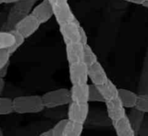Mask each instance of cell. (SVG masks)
I'll return each instance as SVG.
<instances>
[{
	"instance_id": "cell-2",
	"label": "cell",
	"mask_w": 148,
	"mask_h": 136,
	"mask_svg": "<svg viewBox=\"0 0 148 136\" xmlns=\"http://www.w3.org/2000/svg\"><path fill=\"white\" fill-rule=\"evenodd\" d=\"M36 2V1L35 0H27L19 1L14 4L7 16L6 28L9 30V31L14 30L15 25L20 20L31 13Z\"/></svg>"
},
{
	"instance_id": "cell-32",
	"label": "cell",
	"mask_w": 148,
	"mask_h": 136,
	"mask_svg": "<svg viewBox=\"0 0 148 136\" xmlns=\"http://www.w3.org/2000/svg\"><path fill=\"white\" fill-rule=\"evenodd\" d=\"M38 136H54V135H53L51 128V129H49L48 130V131H45V132L42 133L40 134Z\"/></svg>"
},
{
	"instance_id": "cell-3",
	"label": "cell",
	"mask_w": 148,
	"mask_h": 136,
	"mask_svg": "<svg viewBox=\"0 0 148 136\" xmlns=\"http://www.w3.org/2000/svg\"><path fill=\"white\" fill-rule=\"evenodd\" d=\"M41 98L45 108L49 109L69 105L72 102L70 90L66 88H60L46 92L42 95Z\"/></svg>"
},
{
	"instance_id": "cell-34",
	"label": "cell",
	"mask_w": 148,
	"mask_h": 136,
	"mask_svg": "<svg viewBox=\"0 0 148 136\" xmlns=\"http://www.w3.org/2000/svg\"><path fill=\"white\" fill-rule=\"evenodd\" d=\"M143 7H146V8H148V0H145V1L144 2V4H143Z\"/></svg>"
},
{
	"instance_id": "cell-36",
	"label": "cell",
	"mask_w": 148,
	"mask_h": 136,
	"mask_svg": "<svg viewBox=\"0 0 148 136\" xmlns=\"http://www.w3.org/2000/svg\"><path fill=\"white\" fill-rule=\"evenodd\" d=\"M3 4V2H2V1H1V0H0V4Z\"/></svg>"
},
{
	"instance_id": "cell-29",
	"label": "cell",
	"mask_w": 148,
	"mask_h": 136,
	"mask_svg": "<svg viewBox=\"0 0 148 136\" xmlns=\"http://www.w3.org/2000/svg\"><path fill=\"white\" fill-rule=\"evenodd\" d=\"M8 69H9V63L7 65H6L4 68L0 69V77L3 78V79H4V77H5L7 72H8Z\"/></svg>"
},
{
	"instance_id": "cell-20",
	"label": "cell",
	"mask_w": 148,
	"mask_h": 136,
	"mask_svg": "<svg viewBox=\"0 0 148 136\" xmlns=\"http://www.w3.org/2000/svg\"><path fill=\"white\" fill-rule=\"evenodd\" d=\"M14 112L13 99L9 97H0V116L7 115Z\"/></svg>"
},
{
	"instance_id": "cell-18",
	"label": "cell",
	"mask_w": 148,
	"mask_h": 136,
	"mask_svg": "<svg viewBox=\"0 0 148 136\" xmlns=\"http://www.w3.org/2000/svg\"><path fill=\"white\" fill-rule=\"evenodd\" d=\"M145 114L140 111L137 110L134 108V110L131 112L130 117H129L131 124L132 125L133 128H134L135 132H138L141 129L142 124H143V120H144Z\"/></svg>"
},
{
	"instance_id": "cell-37",
	"label": "cell",
	"mask_w": 148,
	"mask_h": 136,
	"mask_svg": "<svg viewBox=\"0 0 148 136\" xmlns=\"http://www.w3.org/2000/svg\"><path fill=\"white\" fill-rule=\"evenodd\" d=\"M20 1H27V0H20Z\"/></svg>"
},
{
	"instance_id": "cell-11",
	"label": "cell",
	"mask_w": 148,
	"mask_h": 136,
	"mask_svg": "<svg viewBox=\"0 0 148 136\" xmlns=\"http://www.w3.org/2000/svg\"><path fill=\"white\" fill-rule=\"evenodd\" d=\"M53 14L59 26L76 20L69 4L53 7Z\"/></svg>"
},
{
	"instance_id": "cell-8",
	"label": "cell",
	"mask_w": 148,
	"mask_h": 136,
	"mask_svg": "<svg viewBox=\"0 0 148 136\" xmlns=\"http://www.w3.org/2000/svg\"><path fill=\"white\" fill-rule=\"evenodd\" d=\"M31 14L38 20L40 24L47 22L54 16L53 7L49 0H43L40 4L36 5L32 10Z\"/></svg>"
},
{
	"instance_id": "cell-33",
	"label": "cell",
	"mask_w": 148,
	"mask_h": 136,
	"mask_svg": "<svg viewBox=\"0 0 148 136\" xmlns=\"http://www.w3.org/2000/svg\"><path fill=\"white\" fill-rule=\"evenodd\" d=\"M3 4H15L20 0H1Z\"/></svg>"
},
{
	"instance_id": "cell-35",
	"label": "cell",
	"mask_w": 148,
	"mask_h": 136,
	"mask_svg": "<svg viewBox=\"0 0 148 136\" xmlns=\"http://www.w3.org/2000/svg\"><path fill=\"white\" fill-rule=\"evenodd\" d=\"M0 136H4V133H3L2 130H1V128H0Z\"/></svg>"
},
{
	"instance_id": "cell-12",
	"label": "cell",
	"mask_w": 148,
	"mask_h": 136,
	"mask_svg": "<svg viewBox=\"0 0 148 136\" xmlns=\"http://www.w3.org/2000/svg\"><path fill=\"white\" fill-rule=\"evenodd\" d=\"M84 46L80 42L66 45V59L69 64L83 61Z\"/></svg>"
},
{
	"instance_id": "cell-16",
	"label": "cell",
	"mask_w": 148,
	"mask_h": 136,
	"mask_svg": "<svg viewBox=\"0 0 148 136\" xmlns=\"http://www.w3.org/2000/svg\"><path fill=\"white\" fill-rule=\"evenodd\" d=\"M97 86L106 102L118 97V88L110 79L103 84Z\"/></svg>"
},
{
	"instance_id": "cell-4",
	"label": "cell",
	"mask_w": 148,
	"mask_h": 136,
	"mask_svg": "<svg viewBox=\"0 0 148 136\" xmlns=\"http://www.w3.org/2000/svg\"><path fill=\"white\" fill-rule=\"evenodd\" d=\"M81 27L77 20L59 26V31L65 44L80 42Z\"/></svg>"
},
{
	"instance_id": "cell-31",
	"label": "cell",
	"mask_w": 148,
	"mask_h": 136,
	"mask_svg": "<svg viewBox=\"0 0 148 136\" xmlns=\"http://www.w3.org/2000/svg\"><path fill=\"white\" fill-rule=\"evenodd\" d=\"M4 86H5V82H4V80L3 78L0 77V97H1V94L3 93Z\"/></svg>"
},
{
	"instance_id": "cell-28",
	"label": "cell",
	"mask_w": 148,
	"mask_h": 136,
	"mask_svg": "<svg viewBox=\"0 0 148 136\" xmlns=\"http://www.w3.org/2000/svg\"><path fill=\"white\" fill-rule=\"evenodd\" d=\"M80 43H82L83 45L88 44V36H87L86 33H85V30L82 28V27H81L80 30Z\"/></svg>"
},
{
	"instance_id": "cell-9",
	"label": "cell",
	"mask_w": 148,
	"mask_h": 136,
	"mask_svg": "<svg viewBox=\"0 0 148 136\" xmlns=\"http://www.w3.org/2000/svg\"><path fill=\"white\" fill-rule=\"evenodd\" d=\"M107 109V115L112 122L116 121L127 115L126 108L123 106L118 97L105 102Z\"/></svg>"
},
{
	"instance_id": "cell-19",
	"label": "cell",
	"mask_w": 148,
	"mask_h": 136,
	"mask_svg": "<svg viewBox=\"0 0 148 136\" xmlns=\"http://www.w3.org/2000/svg\"><path fill=\"white\" fill-rule=\"evenodd\" d=\"M15 43V37L10 31L0 32V49H8Z\"/></svg>"
},
{
	"instance_id": "cell-25",
	"label": "cell",
	"mask_w": 148,
	"mask_h": 136,
	"mask_svg": "<svg viewBox=\"0 0 148 136\" xmlns=\"http://www.w3.org/2000/svg\"><path fill=\"white\" fill-rule=\"evenodd\" d=\"M68 121H69L68 119H63L54 125V127L52 128V131L54 136H63Z\"/></svg>"
},
{
	"instance_id": "cell-10",
	"label": "cell",
	"mask_w": 148,
	"mask_h": 136,
	"mask_svg": "<svg viewBox=\"0 0 148 136\" xmlns=\"http://www.w3.org/2000/svg\"><path fill=\"white\" fill-rule=\"evenodd\" d=\"M88 77L95 86H101L109 79L104 68L98 61L88 67Z\"/></svg>"
},
{
	"instance_id": "cell-21",
	"label": "cell",
	"mask_w": 148,
	"mask_h": 136,
	"mask_svg": "<svg viewBox=\"0 0 148 136\" xmlns=\"http://www.w3.org/2000/svg\"><path fill=\"white\" fill-rule=\"evenodd\" d=\"M83 61L88 67L98 61L96 54L94 53L92 48H91L88 44H86L84 46V56L83 61Z\"/></svg>"
},
{
	"instance_id": "cell-30",
	"label": "cell",
	"mask_w": 148,
	"mask_h": 136,
	"mask_svg": "<svg viewBox=\"0 0 148 136\" xmlns=\"http://www.w3.org/2000/svg\"><path fill=\"white\" fill-rule=\"evenodd\" d=\"M124 1L132 3V4H137V5H143L145 0H124Z\"/></svg>"
},
{
	"instance_id": "cell-14",
	"label": "cell",
	"mask_w": 148,
	"mask_h": 136,
	"mask_svg": "<svg viewBox=\"0 0 148 136\" xmlns=\"http://www.w3.org/2000/svg\"><path fill=\"white\" fill-rule=\"evenodd\" d=\"M112 124L117 136H135L136 132L127 115L112 122Z\"/></svg>"
},
{
	"instance_id": "cell-38",
	"label": "cell",
	"mask_w": 148,
	"mask_h": 136,
	"mask_svg": "<svg viewBox=\"0 0 148 136\" xmlns=\"http://www.w3.org/2000/svg\"><path fill=\"white\" fill-rule=\"evenodd\" d=\"M35 1H37V0H35Z\"/></svg>"
},
{
	"instance_id": "cell-15",
	"label": "cell",
	"mask_w": 148,
	"mask_h": 136,
	"mask_svg": "<svg viewBox=\"0 0 148 136\" xmlns=\"http://www.w3.org/2000/svg\"><path fill=\"white\" fill-rule=\"evenodd\" d=\"M118 97L124 107L134 109L137 105L138 95L129 89L120 88L118 89Z\"/></svg>"
},
{
	"instance_id": "cell-17",
	"label": "cell",
	"mask_w": 148,
	"mask_h": 136,
	"mask_svg": "<svg viewBox=\"0 0 148 136\" xmlns=\"http://www.w3.org/2000/svg\"><path fill=\"white\" fill-rule=\"evenodd\" d=\"M84 125L82 124L68 121L65 128L63 136H81L83 132Z\"/></svg>"
},
{
	"instance_id": "cell-5",
	"label": "cell",
	"mask_w": 148,
	"mask_h": 136,
	"mask_svg": "<svg viewBox=\"0 0 148 136\" xmlns=\"http://www.w3.org/2000/svg\"><path fill=\"white\" fill-rule=\"evenodd\" d=\"M89 114L88 103H78L71 102L67 112V119L71 122L84 125Z\"/></svg>"
},
{
	"instance_id": "cell-26",
	"label": "cell",
	"mask_w": 148,
	"mask_h": 136,
	"mask_svg": "<svg viewBox=\"0 0 148 136\" xmlns=\"http://www.w3.org/2000/svg\"><path fill=\"white\" fill-rule=\"evenodd\" d=\"M12 55L8 49H0V69L10 63V58Z\"/></svg>"
},
{
	"instance_id": "cell-23",
	"label": "cell",
	"mask_w": 148,
	"mask_h": 136,
	"mask_svg": "<svg viewBox=\"0 0 148 136\" xmlns=\"http://www.w3.org/2000/svg\"><path fill=\"white\" fill-rule=\"evenodd\" d=\"M134 109L144 114H148V95H138V99Z\"/></svg>"
},
{
	"instance_id": "cell-24",
	"label": "cell",
	"mask_w": 148,
	"mask_h": 136,
	"mask_svg": "<svg viewBox=\"0 0 148 136\" xmlns=\"http://www.w3.org/2000/svg\"><path fill=\"white\" fill-rule=\"evenodd\" d=\"M10 32H11V33L14 35V37H15V43H14V44L13 45L11 48H8V50L10 53V54L12 55L13 53H14V52L17 51V49L24 43L25 38L22 35H20L18 32L16 31L15 30H10Z\"/></svg>"
},
{
	"instance_id": "cell-13",
	"label": "cell",
	"mask_w": 148,
	"mask_h": 136,
	"mask_svg": "<svg viewBox=\"0 0 148 136\" xmlns=\"http://www.w3.org/2000/svg\"><path fill=\"white\" fill-rule=\"evenodd\" d=\"M72 102L78 103L89 102V84L72 85L70 89Z\"/></svg>"
},
{
	"instance_id": "cell-6",
	"label": "cell",
	"mask_w": 148,
	"mask_h": 136,
	"mask_svg": "<svg viewBox=\"0 0 148 136\" xmlns=\"http://www.w3.org/2000/svg\"><path fill=\"white\" fill-rule=\"evenodd\" d=\"M69 79L72 85L88 84V66L83 61L69 64Z\"/></svg>"
},
{
	"instance_id": "cell-7",
	"label": "cell",
	"mask_w": 148,
	"mask_h": 136,
	"mask_svg": "<svg viewBox=\"0 0 148 136\" xmlns=\"http://www.w3.org/2000/svg\"><path fill=\"white\" fill-rule=\"evenodd\" d=\"M40 24L38 20L30 13L16 24L14 30L26 39L33 35L38 30Z\"/></svg>"
},
{
	"instance_id": "cell-1",
	"label": "cell",
	"mask_w": 148,
	"mask_h": 136,
	"mask_svg": "<svg viewBox=\"0 0 148 136\" xmlns=\"http://www.w3.org/2000/svg\"><path fill=\"white\" fill-rule=\"evenodd\" d=\"M13 105L14 112L20 115L38 113L45 108L41 96L38 95L17 97L13 99Z\"/></svg>"
},
{
	"instance_id": "cell-22",
	"label": "cell",
	"mask_w": 148,
	"mask_h": 136,
	"mask_svg": "<svg viewBox=\"0 0 148 136\" xmlns=\"http://www.w3.org/2000/svg\"><path fill=\"white\" fill-rule=\"evenodd\" d=\"M89 102H106L98 86L94 84H89Z\"/></svg>"
},
{
	"instance_id": "cell-27",
	"label": "cell",
	"mask_w": 148,
	"mask_h": 136,
	"mask_svg": "<svg viewBox=\"0 0 148 136\" xmlns=\"http://www.w3.org/2000/svg\"><path fill=\"white\" fill-rule=\"evenodd\" d=\"M50 3L51 4L52 7H59V6L64 5V4H69L68 0H49Z\"/></svg>"
}]
</instances>
